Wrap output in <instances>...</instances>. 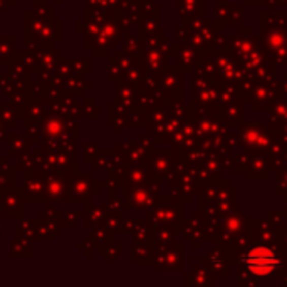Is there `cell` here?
I'll return each instance as SVG.
<instances>
[{"instance_id":"obj_1","label":"cell","mask_w":287,"mask_h":287,"mask_svg":"<svg viewBox=\"0 0 287 287\" xmlns=\"http://www.w3.org/2000/svg\"><path fill=\"white\" fill-rule=\"evenodd\" d=\"M277 257L274 256V252H270L266 247H256L247 253L245 266L256 275H267L277 267Z\"/></svg>"}]
</instances>
